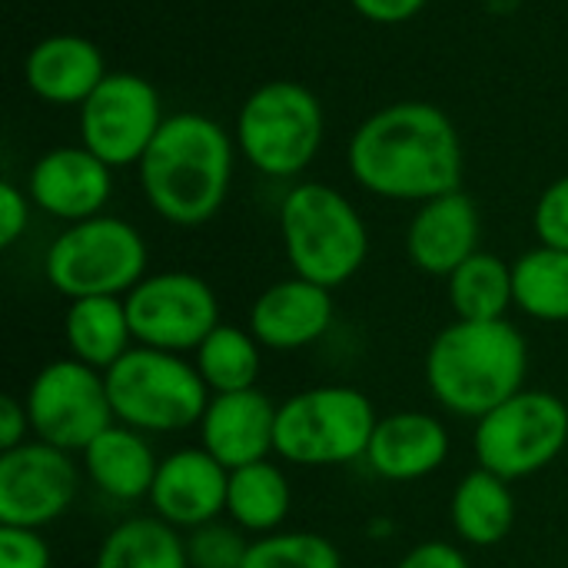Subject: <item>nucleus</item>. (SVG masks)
<instances>
[{
  "mask_svg": "<svg viewBox=\"0 0 568 568\" xmlns=\"http://www.w3.org/2000/svg\"><path fill=\"white\" fill-rule=\"evenodd\" d=\"M349 176L379 200L426 203L463 190V140L453 116L426 100L373 110L349 136Z\"/></svg>",
  "mask_w": 568,
  "mask_h": 568,
  "instance_id": "obj_1",
  "label": "nucleus"
},
{
  "mask_svg": "<svg viewBox=\"0 0 568 568\" xmlns=\"http://www.w3.org/2000/svg\"><path fill=\"white\" fill-rule=\"evenodd\" d=\"M236 140L206 113H170L143 153L136 173L146 206L170 226L210 223L233 183Z\"/></svg>",
  "mask_w": 568,
  "mask_h": 568,
  "instance_id": "obj_2",
  "label": "nucleus"
},
{
  "mask_svg": "<svg viewBox=\"0 0 568 568\" xmlns=\"http://www.w3.org/2000/svg\"><path fill=\"white\" fill-rule=\"evenodd\" d=\"M529 343L509 320L449 323L426 353L433 399L463 419H483L526 389Z\"/></svg>",
  "mask_w": 568,
  "mask_h": 568,
  "instance_id": "obj_3",
  "label": "nucleus"
},
{
  "mask_svg": "<svg viewBox=\"0 0 568 568\" xmlns=\"http://www.w3.org/2000/svg\"><path fill=\"white\" fill-rule=\"evenodd\" d=\"M280 240L293 276L336 290L369 256V230L356 203L329 183H296L280 203Z\"/></svg>",
  "mask_w": 568,
  "mask_h": 568,
  "instance_id": "obj_4",
  "label": "nucleus"
},
{
  "mask_svg": "<svg viewBox=\"0 0 568 568\" xmlns=\"http://www.w3.org/2000/svg\"><path fill=\"white\" fill-rule=\"evenodd\" d=\"M233 140L256 173L270 180H296L323 150V103L296 80H266L240 103Z\"/></svg>",
  "mask_w": 568,
  "mask_h": 568,
  "instance_id": "obj_5",
  "label": "nucleus"
},
{
  "mask_svg": "<svg viewBox=\"0 0 568 568\" xmlns=\"http://www.w3.org/2000/svg\"><path fill=\"white\" fill-rule=\"evenodd\" d=\"M103 376L116 423L143 436L200 426L213 399L200 369L186 356L150 346H133Z\"/></svg>",
  "mask_w": 568,
  "mask_h": 568,
  "instance_id": "obj_6",
  "label": "nucleus"
},
{
  "mask_svg": "<svg viewBox=\"0 0 568 568\" xmlns=\"http://www.w3.org/2000/svg\"><path fill=\"white\" fill-rule=\"evenodd\" d=\"M146 240L123 216H90L70 223L43 256L47 283L67 296H126L146 276Z\"/></svg>",
  "mask_w": 568,
  "mask_h": 568,
  "instance_id": "obj_7",
  "label": "nucleus"
},
{
  "mask_svg": "<svg viewBox=\"0 0 568 568\" xmlns=\"http://www.w3.org/2000/svg\"><path fill=\"white\" fill-rule=\"evenodd\" d=\"M376 406L353 386H316L276 406V456L293 466H346L366 459Z\"/></svg>",
  "mask_w": 568,
  "mask_h": 568,
  "instance_id": "obj_8",
  "label": "nucleus"
},
{
  "mask_svg": "<svg viewBox=\"0 0 568 568\" xmlns=\"http://www.w3.org/2000/svg\"><path fill=\"white\" fill-rule=\"evenodd\" d=\"M568 446V406L546 389H523L476 423L473 449L483 469L506 483L552 466Z\"/></svg>",
  "mask_w": 568,
  "mask_h": 568,
  "instance_id": "obj_9",
  "label": "nucleus"
},
{
  "mask_svg": "<svg viewBox=\"0 0 568 568\" xmlns=\"http://www.w3.org/2000/svg\"><path fill=\"white\" fill-rule=\"evenodd\" d=\"M30 433L63 453H83L116 416L106 393V376L73 356L47 363L27 389Z\"/></svg>",
  "mask_w": 568,
  "mask_h": 568,
  "instance_id": "obj_10",
  "label": "nucleus"
},
{
  "mask_svg": "<svg viewBox=\"0 0 568 568\" xmlns=\"http://www.w3.org/2000/svg\"><path fill=\"white\" fill-rule=\"evenodd\" d=\"M123 300L136 346L186 356L220 326L213 286L186 270L146 273Z\"/></svg>",
  "mask_w": 568,
  "mask_h": 568,
  "instance_id": "obj_11",
  "label": "nucleus"
},
{
  "mask_svg": "<svg viewBox=\"0 0 568 568\" xmlns=\"http://www.w3.org/2000/svg\"><path fill=\"white\" fill-rule=\"evenodd\" d=\"M160 90L130 70H110L80 106V143L110 170L140 166L163 126Z\"/></svg>",
  "mask_w": 568,
  "mask_h": 568,
  "instance_id": "obj_12",
  "label": "nucleus"
},
{
  "mask_svg": "<svg viewBox=\"0 0 568 568\" xmlns=\"http://www.w3.org/2000/svg\"><path fill=\"white\" fill-rule=\"evenodd\" d=\"M77 489V463L50 443L27 439L0 453V526L43 529L73 506Z\"/></svg>",
  "mask_w": 568,
  "mask_h": 568,
  "instance_id": "obj_13",
  "label": "nucleus"
},
{
  "mask_svg": "<svg viewBox=\"0 0 568 568\" xmlns=\"http://www.w3.org/2000/svg\"><path fill=\"white\" fill-rule=\"evenodd\" d=\"M27 193L40 213L63 220L67 226L83 223L106 210L113 196V170L83 143L53 146L33 160Z\"/></svg>",
  "mask_w": 568,
  "mask_h": 568,
  "instance_id": "obj_14",
  "label": "nucleus"
},
{
  "mask_svg": "<svg viewBox=\"0 0 568 568\" xmlns=\"http://www.w3.org/2000/svg\"><path fill=\"white\" fill-rule=\"evenodd\" d=\"M226 493H230V469L216 463L203 446L196 449H176L166 459H160L150 506L153 516L170 523L173 529H200L206 523H216L226 513Z\"/></svg>",
  "mask_w": 568,
  "mask_h": 568,
  "instance_id": "obj_15",
  "label": "nucleus"
},
{
  "mask_svg": "<svg viewBox=\"0 0 568 568\" xmlns=\"http://www.w3.org/2000/svg\"><path fill=\"white\" fill-rule=\"evenodd\" d=\"M483 220L469 193L453 190L419 203L406 230V253L419 273L453 276L473 253H479Z\"/></svg>",
  "mask_w": 568,
  "mask_h": 568,
  "instance_id": "obj_16",
  "label": "nucleus"
},
{
  "mask_svg": "<svg viewBox=\"0 0 568 568\" xmlns=\"http://www.w3.org/2000/svg\"><path fill=\"white\" fill-rule=\"evenodd\" d=\"M333 326V290L303 276L266 286L250 306V333L263 349L293 353L320 343Z\"/></svg>",
  "mask_w": 568,
  "mask_h": 568,
  "instance_id": "obj_17",
  "label": "nucleus"
},
{
  "mask_svg": "<svg viewBox=\"0 0 568 568\" xmlns=\"http://www.w3.org/2000/svg\"><path fill=\"white\" fill-rule=\"evenodd\" d=\"M200 446L230 473L276 453V406L260 389L220 393L200 419Z\"/></svg>",
  "mask_w": 568,
  "mask_h": 568,
  "instance_id": "obj_18",
  "label": "nucleus"
},
{
  "mask_svg": "<svg viewBox=\"0 0 568 568\" xmlns=\"http://www.w3.org/2000/svg\"><path fill=\"white\" fill-rule=\"evenodd\" d=\"M103 50L80 33H50L27 50V90L53 106H83L106 77Z\"/></svg>",
  "mask_w": 568,
  "mask_h": 568,
  "instance_id": "obj_19",
  "label": "nucleus"
},
{
  "mask_svg": "<svg viewBox=\"0 0 568 568\" xmlns=\"http://www.w3.org/2000/svg\"><path fill=\"white\" fill-rule=\"evenodd\" d=\"M449 459V433L446 426L416 409H403L383 416L366 449V463L376 476L389 483H416L443 469Z\"/></svg>",
  "mask_w": 568,
  "mask_h": 568,
  "instance_id": "obj_20",
  "label": "nucleus"
},
{
  "mask_svg": "<svg viewBox=\"0 0 568 568\" xmlns=\"http://www.w3.org/2000/svg\"><path fill=\"white\" fill-rule=\"evenodd\" d=\"M80 456H83L87 479L106 499H116V503L150 499L160 459L143 433H136L123 423H113Z\"/></svg>",
  "mask_w": 568,
  "mask_h": 568,
  "instance_id": "obj_21",
  "label": "nucleus"
},
{
  "mask_svg": "<svg viewBox=\"0 0 568 568\" xmlns=\"http://www.w3.org/2000/svg\"><path fill=\"white\" fill-rule=\"evenodd\" d=\"M63 339L73 359L106 373L133 346L130 313L123 296H83L70 300L63 313Z\"/></svg>",
  "mask_w": 568,
  "mask_h": 568,
  "instance_id": "obj_22",
  "label": "nucleus"
},
{
  "mask_svg": "<svg viewBox=\"0 0 568 568\" xmlns=\"http://www.w3.org/2000/svg\"><path fill=\"white\" fill-rule=\"evenodd\" d=\"M449 516H453V529L463 542H469L476 549H493L513 532L516 499L503 476L476 466L473 473H466L459 479L453 503H449Z\"/></svg>",
  "mask_w": 568,
  "mask_h": 568,
  "instance_id": "obj_23",
  "label": "nucleus"
},
{
  "mask_svg": "<svg viewBox=\"0 0 568 568\" xmlns=\"http://www.w3.org/2000/svg\"><path fill=\"white\" fill-rule=\"evenodd\" d=\"M290 509H293V489H290L286 473L276 463L263 459V463L230 473L226 516L243 532H253V536L280 532Z\"/></svg>",
  "mask_w": 568,
  "mask_h": 568,
  "instance_id": "obj_24",
  "label": "nucleus"
},
{
  "mask_svg": "<svg viewBox=\"0 0 568 568\" xmlns=\"http://www.w3.org/2000/svg\"><path fill=\"white\" fill-rule=\"evenodd\" d=\"M93 568H190L186 539L160 516H133L103 536Z\"/></svg>",
  "mask_w": 568,
  "mask_h": 568,
  "instance_id": "obj_25",
  "label": "nucleus"
},
{
  "mask_svg": "<svg viewBox=\"0 0 568 568\" xmlns=\"http://www.w3.org/2000/svg\"><path fill=\"white\" fill-rule=\"evenodd\" d=\"M449 303L456 320L469 323H493L506 320L513 296V266L496 253H473L453 276H449Z\"/></svg>",
  "mask_w": 568,
  "mask_h": 568,
  "instance_id": "obj_26",
  "label": "nucleus"
},
{
  "mask_svg": "<svg viewBox=\"0 0 568 568\" xmlns=\"http://www.w3.org/2000/svg\"><path fill=\"white\" fill-rule=\"evenodd\" d=\"M260 339L250 329L220 323L193 353V366L200 369L206 389L213 396L220 393H243L256 389L260 369H263V353Z\"/></svg>",
  "mask_w": 568,
  "mask_h": 568,
  "instance_id": "obj_27",
  "label": "nucleus"
},
{
  "mask_svg": "<svg viewBox=\"0 0 568 568\" xmlns=\"http://www.w3.org/2000/svg\"><path fill=\"white\" fill-rule=\"evenodd\" d=\"M516 310L539 323H568V253L536 246L513 263Z\"/></svg>",
  "mask_w": 568,
  "mask_h": 568,
  "instance_id": "obj_28",
  "label": "nucleus"
},
{
  "mask_svg": "<svg viewBox=\"0 0 568 568\" xmlns=\"http://www.w3.org/2000/svg\"><path fill=\"white\" fill-rule=\"evenodd\" d=\"M243 568H343V552L320 532H270L250 542Z\"/></svg>",
  "mask_w": 568,
  "mask_h": 568,
  "instance_id": "obj_29",
  "label": "nucleus"
},
{
  "mask_svg": "<svg viewBox=\"0 0 568 568\" xmlns=\"http://www.w3.org/2000/svg\"><path fill=\"white\" fill-rule=\"evenodd\" d=\"M250 552V539L236 523H206L186 532V559L190 568H243Z\"/></svg>",
  "mask_w": 568,
  "mask_h": 568,
  "instance_id": "obj_30",
  "label": "nucleus"
},
{
  "mask_svg": "<svg viewBox=\"0 0 568 568\" xmlns=\"http://www.w3.org/2000/svg\"><path fill=\"white\" fill-rule=\"evenodd\" d=\"M532 230L542 246L568 253V173L542 190V196L532 210Z\"/></svg>",
  "mask_w": 568,
  "mask_h": 568,
  "instance_id": "obj_31",
  "label": "nucleus"
},
{
  "mask_svg": "<svg viewBox=\"0 0 568 568\" xmlns=\"http://www.w3.org/2000/svg\"><path fill=\"white\" fill-rule=\"evenodd\" d=\"M53 556L40 529L0 526V568H50Z\"/></svg>",
  "mask_w": 568,
  "mask_h": 568,
  "instance_id": "obj_32",
  "label": "nucleus"
},
{
  "mask_svg": "<svg viewBox=\"0 0 568 568\" xmlns=\"http://www.w3.org/2000/svg\"><path fill=\"white\" fill-rule=\"evenodd\" d=\"M30 210L33 200L27 190H20L13 180L0 183V246L10 250L30 226Z\"/></svg>",
  "mask_w": 568,
  "mask_h": 568,
  "instance_id": "obj_33",
  "label": "nucleus"
},
{
  "mask_svg": "<svg viewBox=\"0 0 568 568\" xmlns=\"http://www.w3.org/2000/svg\"><path fill=\"white\" fill-rule=\"evenodd\" d=\"M429 0H349V7L369 20V23H379V27H396V23H406L413 17L423 13Z\"/></svg>",
  "mask_w": 568,
  "mask_h": 568,
  "instance_id": "obj_34",
  "label": "nucleus"
},
{
  "mask_svg": "<svg viewBox=\"0 0 568 568\" xmlns=\"http://www.w3.org/2000/svg\"><path fill=\"white\" fill-rule=\"evenodd\" d=\"M396 568H473V566H469V559H466V552H463L459 546L433 539V542H423V546L409 549V552L399 559V566Z\"/></svg>",
  "mask_w": 568,
  "mask_h": 568,
  "instance_id": "obj_35",
  "label": "nucleus"
},
{
  "mask_svg": "<svg viewBox=\"0 0 568 568\" xmlns=\"http://www.w3.org/2000/svg\"><path fill=\"white\" fill-rule=\"evenodd\" d=\"M27 433H30L27 406L20 399H13V396H3L0 399V453L23 446L27 443Z\"/></svg>",
  "mask_w": 568,
  "mask_h": 568,
  "instance_id": "obj_36",
  "label": "nucleus"
},
{
  "mask_svg": "<svg viewBox=\"0 0 568 568\" xmlns=\"http://www.w3.org/2000/svg\"><path fill=\"white\" fill-rule=\"evenodd\" d=\"M566 373H568V356H566Z\"/></svg>",
  "mask_w": 568,
  "mask_h": 568,
  "instance_id": "obj_37",
  "label": "nucleus"
}]
</instances>
